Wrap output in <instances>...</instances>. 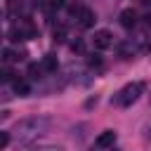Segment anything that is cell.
Returning <instances> with one entry per match:
<instances>
[{
    "instance_id": "obj_10",
    "label": "cell",
    "mask_w": 151,
    "mask_h": 151,
    "mask_svg": "<svg viewBox=\"0 0 151 151\" xmlns=\"http://www.w3.org/2000/svg\"><path fill=\"white\" fill-rule=\"evenodd\" d=\"M40 73H45L40 64H31V66H28V76H31V78H40Z\"/></svg>"
},
{
    "instance_id": "obj_3",
    "label": "cell",
    "mask_w": 151,
    "mask_h": 151,
    "mask_svg": "<svg viewBox=\"0 0 151 151\" xmlns=\"http://www.w3.org/2000/svg\"><path fill=\"white\" fill-rule=\"evenodd\" d=\"M92 45H94V50H109V47L113 45V35H111V31H106V28L94 31V35H92Z\"/></svg>"
},
{
    "instance_id": "obj_5",
    "label": "cell",
    "mask_w": 151,
    "mask_h": 151,
    "mask_svg": "<svg viewBox=\"0 0 151 151\" xmlns=\"http://www.w3.org/2000/svg\"><path fill=\"white\" fill-rule=\"evenodd\" d=\"M94 21H97L94 12H92L90 7H83V9H80V14H78V24H80L83 28H92V26H94Z\"/></svg>"
},
{
    "instance_id": "obj_9",
    "label": "cell",
    "mask_w": 151,
    "mask_h": 151,
    "mask_svg": "<svg viewBox=\"0 0 151 151\" xmlns=\"http://www.w3.org/2000/svg\"><path fill=\"white\" fill-rule=\"evenodd\" d=\"M14 92H17L19 97H26V94L31 92V87H28V83H24V80L17 78V80H14Z\"/></svg>"
},
{
    "instance_id": "obj_11",
    "label": "cell",
    "mask_w": 151,
    "mask_h": 151,
    "mask_svg": "<svg viewBox=\"0 0 151 151\" xmlns=\"http://www.w3.org/2000/svg\"><path fill=\"white\" fill-rule=\"evenodd\" d=\"M64 40H66V28L64 26L54 28V42H64Z\"/></svg>"
},
{
    "instance_id": "obj_15",
    "label": "cell",
    "mask_w": 151,
    "mask_h": 151,
    "mask_svg": "<svg viewBox=\"0 0 151 151\" xmlns=\"http://www.w3.org/2000/svg\"><path fill=\"white\" fill-rule=\"evenodd\" d=\"M52 7H64V0H50Z\"/></svg>"
},
{
    "instance_id": "obj_8",
    "label": "cell",
    "mask_w": 151,
    "mask_h": 151,
    "mask_svg": "<svg viewBox=\"0 0 151 151\" xmlns=\"http://www.w3.org/2000/svg\"><path fill=\"white\" fill-rule=\"evenodd\" d=\"M24 57H26L24 52H14V50H9V47L2 52V61H5V64H12V61H21Z\"/></svg>"
},
{
    "instance_id": "obj_17",
    "label": "cell",
    "mask_w": 151,
    "mask_h": 151,
    "mask_svg": "<svg viewBox=\"0 0 151 151\" xmlns=\"http://www.w3.org/2000/svg\"><path fill=\"white\" fill-rule=\"evenodd\" d=\"M142 2H144V5H149V2H151V0H142Z\"/></svg>"
},
{
    "instance_id": "obj_4",
    "label": "cell",
    "mask_w": 151,
    "mask_h": 151,
    "mask_svg": "<svg viewBox=\"0 0 151 151\" xmlns=\"http://www.w3.org/2000/svg\"><path fill=\"white\" fill-rule=\"evenodd\" d=\"M118 19H120V26H123V28H134V26H137V12H134L132 7H125V9L118 14Z\"/></svg>"
},
{
    "instance_id": "obj_12",
    "label": "cell",
    "mask_w": 151,
    "mask_h": 151,
    "mask_svg": "<svg viewBox=\"0 0 151 151\" xmlns=\"http://www.w3.org/2000/svg\"><path fill=\"white\" fill-rule=\"evenodd\" d=\"M87 64H90V66H101L99 54H90V57H87Z\"/></svg>"
},
{
    "instance_id": "obj_13",
    "label": "cell",
    "mask_w": 151,
    "mask_h": 151,
    "mask_svg": "<svg viewBox=\"0 0 151 151\" xmlns=\"http://www.w3.org/2000/svg\"><path fill=\"white\" fill-rule=\"evenodd\" d=\"M7 144H9V132H2L0 134V149H5Z\"/></svg>"
},
{
    "instance_id": "obj_2",
    "label": "cell",
    "mask_w": 151,
    "mask_h": 151,
    "mask_svg": "<svg viewBox=\"0 0 151 151\" xmlns=\"http://www.w3.org/2000/svg\"><path fill=\"white\" fill-rule=\"evenodd\" d=\"M47 125H50L47 118H24V120H19V123L14 125L12 132H17L19 137H33V134L42 132Z\"/></svg>"
},
{
    "instance_id": "obj_16",
    "label": "cell",
    "mask_w": 151,
    "mask_h": 151,
    "mask_svg": "<svg viewBox=\"0 0 151 151\" xmlns=\"http://www.w3.org/2000/svg\"><path fill=\"white\" fill-rule=\"evenodd\" d=\"M40 151H61L59 146H45V149H40Z\"/></svg>"
},
{
    "instance_id": "obj_6",
    "label": "cell",
    "mask_w": 151,
    "mask_h": 151,
    "mask_svg": "<svg viewBox=\"0 0 151 151\" xmlns=\"http://www.w3.org/2000/svg\"><path fill=\"white\" fill-rule=\"evenodd\" d=\"M113 142H116V132H113V130H104V132L97 137L94 144H97L99 149H106V146H113Z\"/></svg>"
},
{
    "instance_id": "obj_7",
    "label": "cell",
    "mask_w": 151,
    "mask_h": 151,
    "mask_svg": "<svg viewBox=\"0 0 151 151\" xmlns=\"http://www.w3.org/2000/svg\"><path fill=\"white\" fill-rule=\"evenodd\" d=\"M40 66H42V71H45V73H54V71H57V66H59V61H57V57H54V54H45V57H42V61H40Z\"/></svg>"
},
{
    "instance_id": "obj_14",
    "label": "cell",
    "mask_w": 151,
    "mask_h": 151,
    "mask_svg": "<svg viewBox=\"0 0 151 151\" xmlns=\"http://www.w3.org/2000/svg\"><path fill=\"white\" fill-rule=\"evenodd\" d=\"M144 137H146V139H151V120H149V123H146V127H144Z\"/></svg>"
},
{
    "instance_id": "obj_1",
    "label": "cell",
    "mask_w": 151,
    "mask_h": 151,
    "mask_svg": "<svg viewBox=\"0 0 151 151\" xmlns=\"http://www.w3.org/2000/svg\"><path fill=\"white\" fill-rule=\"evenodd\" d=\"M144 92V83L142 80H137V83H127L123 90H118L116 92V97H113V104L116 106H120V109H127V106H132L137 99H139V94Z\"/></svg>"
}]
</instances>
